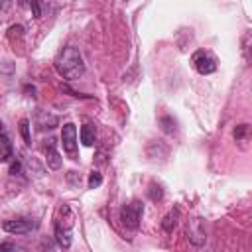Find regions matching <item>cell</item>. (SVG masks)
I'll use <instances>...</instances> for the list:
<instances>
[{
	"mask_svg": "<svg viewBox=\"0 0 252 252\" xmlns=\"http://www.w3.org/2000/svg\"><path fill=\"white\" fill-rule=\"evenodd\" d=\"M55 69L63 79H79L85 73V63H83V55L79 53L77 47H63V51H59V55L55 57Z\"/></svg>",
	"mask_w": 252,
	"mask_h": 252,
	"instance_id": "obj_1",
	"label": "cell"
},
{
	"mask_svg": "<svg viewBox=\"0 0 252 252\" xmlns=\"http://www.w3.org/2000/svg\"><path fill=\"white\" fill-rule=\"evenodd\" d=\"M142 213H144V205H142L140 201H132V203H128V205L122 207V211H120V220H122V224H124L126 228L136 230L138 224H140Z\"/></svg>",
	"mask_w": 252,
	"mask_h": 252,
	"instance_id": "obj_2",
	"label": "cell"
},
{
	"mask_svg": "<svg viewBox=\"0 0 252 252\" xmlns=\"http://www.w3.org/2000/svg\"><path fill=\"white\" fill-rule=\"evenodd\" d=\"M61 144H63V150H65L73 159H77V128H75L73 122L63 124V130H61Z\"/></svg>",
	"mask_w": 252,
	"mask_h": 252,
	"instance_id": "obj_3",
	"label": "cell"
},
{
	"mask_svg": "<svg viewBox=\"0 0 252 252\" xmlns=\"http://www.w3.org/2000/svg\"><path fill=\"white\" fill-rule=\"evenodd\" d=\"M193 65L201 75H211L217 71V59L207 51H197L193 55Z\"/></svg>",
	"mask_w": 252,
	"mask_h": 252,
	"instance_id": "obj_4",
	"label": "cell"
},
{
	"mask_svg": "<svg viewBox=\"0 0 252 252\" xmlns=\"http://www.w3.org/2000/svg\"><path fill=\"white\" fill-rule=\"evenodd\" d=\"M33 226H35V222L32 219H28V217H24V219H12V220H4L2 222V228L6 232H12V234H26Z\"/></svg>",
	"mask_w": 252,
	"mask_h": 252,
	"instance_id": "obj_5",
	"label": "cell"
},
{
	"mask_svg": "<svg viewBox=\"0 0 252 252\" xmlns=\"http://www.w3.org/2000/svg\"><path fill=\"white\" fill-rule=\"evenodd\" d=\"M187 238L195 246H203L205 244V228H203V220L201 219H193L187 224Z\"/></svg>",
	"mask_w": 252,
	"mask_h": 252,
	"instance_id": "obj_6",
	"label": "cell"
},
{
	"mask_svg": "<svg viewBox=\"0 0 252 252\" xmlns=\"http://www.w3.org/2000/svg\"><path fill=\"white\" fill-rule=\"evenodd\" d=\"M43 150H45V161H47V165L51 167V169H61V156H59V152H57V148H55V140L53 138H49L47 140V144L43 146Z\"/></svg>",
	"mask_w": 252,
	"mask_h": 252,
	"instance_id": "obj_7",
	"label": "cell"
},
{
	"mask_svg": "<svg viewBox=\"0 0 252 252\" xmlns=\"http://www.w3.org/2000/svg\"><path fill=\"white\" fill-rule=\"evenodd\" d=\"M12 154H14L12 142H10L6 130H4V126H2V122H0V163H2V161H8V159L12 158Z\"/></svg>",
	"mask_w": 252,
	"mask_h": 252,
	"instance_id": "obj_8",
	"label": "cell"
},
{
	"mask_svg": "<svg viewBox=\"0 0 252 252\" xmlns=\"http://www.w3.org/2000/svg\"><path fill=\"white\" fill-rule=\"evenodd\" d=\"M55 238H57V244L61 248H69L71 246V228H63L59 222L55 224Z\"/></svg>",
	"mask_w": 252,
	"mask_h": 252,
	"instance_id": "obj_9",
	"label": "cell"
},
{
	"mask_svg": "<svg viewBox=\"0 0 252 252\" xmlns=\"http://www.w3.org/2000/svg\"><path fill=\"white\" fill-rule=\"evenodd\" d=\"M94 140H96V130H94V126H93V124H85V126L81 128V142H83V146H93Z\"/></svg>",
	"mask_w": 252,
	"mask_h": 252,
	"instance_id": "obj_10",
	"label": "cell"
},
{
	"mask_svg": "<svg viewBox=\"0 0 252 252\" xmlns=\"http://www.w3.org/2000/svg\"><path fill=\"white\" fill-rule=\"evenodd\" d=\"M177 220H179V209H173V211H169V213L163 217V220H161V228H163L165 232H171V230L175 228Z\"/></svg>",
	"mask_w": 252,
	"mask_h": 252,
	"instance_id": "obj_11",
	"label": "cell"
},
{
	"mask_svg": "<svg viewBox=\"0 0 252 252\" xmlns=\"http://www.w3.org/2000/svg\"><path fill=\"white\" fill-rule=\"evenodd\" d=\"M57 124V118L53 114H47V112H37V126L39 130H45V128H53Z\"/></svg>",
	"mask_w": 252,
	"mask_h": 252,
	"instance_id": "obj_12",
	"label": "cell"
},
{
	"mask_svg": "<svg viewBox=\"0 0 252 252\" xmlns=\"http://www.w3.org/2000/svg\"><path fill=\"white\" fill-rule=\"evenodd\" d=\"M20 134H22V138H24L26 146H32V136H30V120H28V118L20 120Z\"/></svg>",
	"mask_w": 252,
	"mask_h": 252,
	"instance_id": "obj_13",
	"label": "cell"
},
{
	"mask_svg": "<svg viewBox=\"0 0 252 252\" xmlns=\"http://www.w3.org/2000/svg\"><path fill=\"white\" fill-rule=\"evenodd\" d=\"M159 124H161V128H163V132H167V134H171V132L175 130V120H173L171 116H161V118H159Z\"/></svg>",
	"mask_w": 252,
	"mask_h": 252,
	"instance_id": "obj_14",
	"label": "cell"
},
{
	"mask_svg": "<svg viewBox=\"0 0 252 252\" xmlns=\"http://www.w3.org/2000/svg\"><path fill=\"white\" fill-rule=\"evenodd\" d=\"M102 183V175L98 173V171H91V175H89V189H96L98 185Z\"/></svg>",
	"mask_w": 252,
	"mask_h": 252,
	"instance_id": "obj_15",
	"label": "cell"
},
{
	"mask_svg": "<svg viewBox=\"0 0 252 252\" xmlns=\"http://www.w3.org/2000/svg\"><path fill=\"white\" fill-rule=\"evenodd\" d=\"M148 195H150V199H152V201H159V199L163 197V191H161V187H159V185L152 183V185H150V191H148Z\"/></svg>",
	"mask_w": 252,
	"mask_h": 252,
	"instance_id": "obj_16",
	"label": "cell"
},
{
	"mask_svg": "<svg viewBox=\"0 0 252 252\" xmlns=\"http://www.w3.org/2000/svg\"><path fill=\"white\" fill-rule=\"evenodd\" d=\"M246 130H248V124H240V126H236V128H234V138H236V140H242L244 134H246Z\"/></svg>",
	"mask_w": 252,
	"mask_h": 252,
	"instance_id": "obj_17",
	"label": "cell"
},
{
	"mask_svg": "<svg viewBox=\"0 0 252 252\" xmlns=\"http://www.w3.org/2000/svg\"><path fill=\"white\" fill-rule=\"evenodd\" d=\"M22 32H24V28H22V26H12V28H10V37H12V39H14L16 35H18V37H22Z\"/></svg>",
	"mask_w": 252,
	"mask_h": 252,
	"instance_id": "obj_18",
	"label": "cell"
},
{
	"mask_svg": "<svg viewBox=\"0 0 252 252\" xmlns=\"http://www.w3.org/2000/svg\"><path fill=\"white\" fill-rule=\"evenodd\" d=\"M30 8H32V12H33V18H39V16H41V6H39L37 2H30Z\"/></svg>",
	"mask_w": 252,
	"mask_h": 252,
	"instance_id": "obj_19",
	"label": "cell"
},
{
	"mask_svg": "<svg viewBox=\"0 0 252 252\" xmlns=\"http://www.w3.org/2000/svg\"><path fill=\"white\" fill-rule=\"evenodd\" d=\"M20 171H22V165H20V161H14V163L10 165V173H12V175H18Z\"/></svg>",
	"mask_w": 252,
	"mask_h": 252,
	"instance_id": "obj_20",
	"label": "cell"
},
{
	"mask_svg": "<svg viewBox=\"0 0 252 252\" xmlns=\"http://www.w3.org/2000/svg\"><path fill=\"white\" fill-rule=\"evenodd\" d=\"M0 252H14V244L12 242H2L0 244Z\"/></svg>",
	"mask_w": 252,
	"mask_h": 252,
	"instance_id": "obj_21",
	"label": "cell"
}]
</instances>
